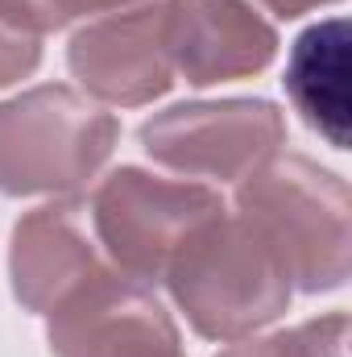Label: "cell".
Returning a JSON list of instances; mask_svg holds the SVG:
<instances>
[{
  "mask_svg": "<svg viewBox=\"0 0 352 357\" xmlns=\"http://www.w3.org/2000/svg\"><path fill=\"white\" fill-rule=\"evenodd\" d=\"M237 216L269 245L290 291H340L349 278V183L303 154H273L237 183Z\"/></svg>",
  "mask_w": 352,
  "mask_h": 357,
  "instance_id": "6da1fadb",
  "label": "cell"
},
{
  "mask_svg": "<svg viewBox=\"0 0 352 357\" xmlns=\"http://www.w3.org/2000/svg\"><path fill=\"white\" fill-rule=\"evenodd\" d=\"M186 324L203 341H241L290 307V282L249 220L220 212L199 225L162 274Z\"/></svg>",
  "mask_w": 352,
  "mask_h": 357,
  "instance_id": "7a4b0ae2",
  "label": "cell"
},
{
  "mask_svg": "<svg viewBox=\"0 0 352 357\" xmlns=\"http://www.w3.org/2000/svg\"><path fill=\"white\" fill-rule=\"evenodd\" d=\"M120 142V121L63 84L0 104V195H71L99 175Z\"/></svg>",
  "mask_w": 352,
  "mask_h": 357,
  "instance_id": "3957f363",
  "label": "cell"
},
{
  "mask_svg": "<svg viewBox=\"0 0 352 357\" xmlns=\"http://www.w3.org/2000/svg\"><path fill=\"white\" fill-rule=\"evenodd\" d=\"M88 212L108 266L150 287L162 282L178 245L224 212V199L195 178H162L141 167H120L91 191Z\"/></svg>",
  "mask_w": 352,
  "mask_h": 357,
  "instance_id": "277c9868",
  "label": "cell"
},
{
  "mask_svg": "<svg viewBox=\"0 0 352 357\" xmlns=\"http://www.w3.org/2000/svg\"><path fill=\"white\" fill-rule=\"evenodd\" d=\"M286 142V116L269 100H195L141 125V150L182 178L241 183Z\"/></svg>",
  "mask_w": 352,
  "mask_h": 357,
  "instance_id": "5b68a950",
  "label": "cell"
},
{
  "mask_svg": "<svg viewBox=\"0 0 352 357\" xmlns=\"http://www.w3.org/2000/svg\"><path fill=\"white\" fill-rule=\"evenodd\" d=\"M67 67L95 104L141 108L175 88L166 4H133L91 17L67 46Z\"/></svg>",
  "mask_w": 352,
  "mask_h": 357,
  "instance_id": "8992f818",
  "label": "cell"
},
{
  "mask_svg": "<svg viewBox=\"0 0 352 357\" xmlns=\"http://www.w3.org/2000/svg\"><path fill=\"white\" fill-rule=\"evenodd\" d=\"M175 79L191 88L262 75L278 54V29L249 0H162Z\"/></svg>",
  "mask_w": 352,
  "mask_h": 357,
  "instance_id": "52a82bcc",
  "label": "cell"
},
{
  "mask_svg": "<svg viewBox=\"0 0 352 357\" xmlns=\"http://www.w3.org/2000/svg\"><path fill=\"white\" fill-rule=\"evenodd\" d=\"M108 266L91 233L88 199H54L25 212L8 237V278L25 312H54L75 287Z\"/></svg>",
  "mask_w": 352,
  "mask_h": 357,
  "instance_id": "ba28073f",
  "label": "cell"
},
{
  "mask_svg": "<svg viewBox=\"0 0 352 357\" xmlns=\"http://www.w3.org/2000/svg\"><path fill=\"white\" fill-rule=\"evenodd\" d=\"M286 91L303 121L332 146L349 150V21L328 17L298 33L286 63Z\"/></svg>",
  "mask_w": 352,
  "mask_h": 357,
  "instance_id": "9c48e42d",
  "label": "cell"
},
{
  "mask_svg": "<svg viewBox=\"0 0 352 357\" xmlns=\"http://www.w3.org/2000/svg\"><path fill=\"white\" fill-rule=\"evenodd\" d=\"M344 345H349V316L332 312L286 333L228 341V349L216 357H344Z\"/></svg>",
  "mask_w": 352,
  "mask_h": 357,
  "instance_id": "30bf717a",
  "label": "cell"
},
{
  "mask_svg": "<svg viewBox=\"0 0 352 357\" xmlns=\"http://www.w3.org/2000/svg\"><path fill=\"white\" fill-rule=\"evenodd\" d=\"M0 17L8 25L42 38L79 17H91V0H0Z\"/></svg>",
  "mask_w": 352,
  "mask_h": 357,
  "instance_id": "8fae6325",
  "label": "cell"
},
{
  "mask_svg": "<svg viewBox=\"0 0 352 357\" xmlns=\"http://www.w3.org/2000/svg\"><path fill=\"white\" fill-rule=\"evenodd\" d=\"M38 63H42V38L25 33L0 17V88H13L17 79L33 75Z\"/></svg>",
  "mask_w": 352,
  "mask_h": 357,
  "instance_id": "7c38bea8",
  "label": "cell"
},
{
  "mask_svg": "<svg viewBox=\"0 0 352 357\" xmlns=\"http://www.w3.org/2000/svg\"><path fill=\"white\" fill-rule=\"evenodd\" d=\"M257 4H265L269 13H278L286 21H294V17H303L311 8H323V4H336V0H257Z\"/></svg>",
  "mask_w": 352,
  "mask_h": 357,
  "instance_id": "4fadbf2b",
  "label": "cell"
},
{
  "mask_svg": "<svg viewBox=\"0 0 352 357\" xmlns=\"http://www.w3.org/2000/svg\"><path fill=\"white\" fill-rule=\"evenodd\" d=\"M133 4H145V0H91V17L112 13V8H133Z\"/></svg>",
  "mask_w": 352,
  "mask_h": 357,
  "instance_id": "5bb4252c",
  "label": "cell"
}]
</instances>
